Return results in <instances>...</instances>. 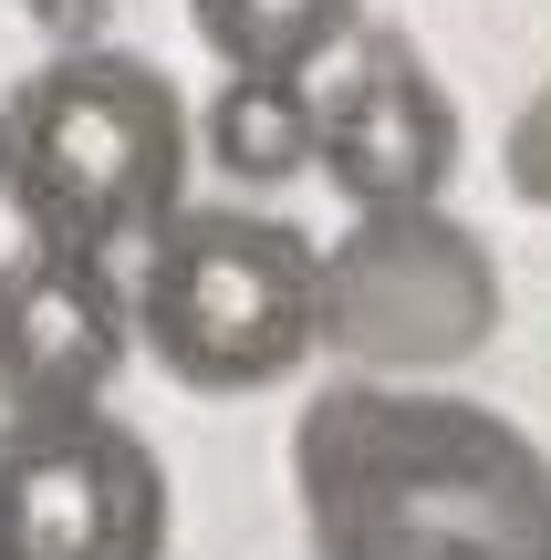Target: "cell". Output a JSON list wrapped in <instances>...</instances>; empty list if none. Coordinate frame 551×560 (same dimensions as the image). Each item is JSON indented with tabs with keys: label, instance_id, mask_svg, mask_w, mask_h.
Returning a JSON list of instances; mask_svg holds the SVG:
<instances>
[{
	"label": "cell",
	"instance_id": "277c9868",
	"mask_svg": "<svg viewBox=\"0 0 551 560\" xmlns=\"http://www.w3.org/2000/svg\"><path fill=\"white\" fill-rule=\"evenodd\" d=\"M500 332V270L479 229H458L437 198L354 208V229L323 249V342L365 374H437L469 363Z\"/></svg>",
	"mask_w": 551,
	"mask_h": 560
},
{
	"label": "cell",
	"instance_id": "52a82bcc",
	"mask_svg": "<svg viewBox=\"0 0 551 560\" xmlns=\"http://www.w3.org/2000/svg\"><path fill=\"white\" fill-rule=\"evenodd\" d=\"M125 374V301L104 270L53 249L0 260V416H73L104 405Z\"/></svg>",
	"mask_w": 551,
	"mask_h": 560
},
{
	"label": "cell",
	"instance_id": "5b68a950",
	"mask_svg": "<svg viewBox=\"0 0 551 560\" xmlns=\"http://www.w3.org/2000/svg\"><path fill=\"white\" fill-rule=\"evenodd\" d=\"M0 560H167V467L104 405L0 416Z\"/></svg>",
	"mask_w": 551,
	"mask_h": 560
},
{
	"label": "cell",
	"instance_id": "8fae6325",
	"mask_svg": "<svg viewBox=\"0 0 551 560\" xmlns=\"http://www.w3.org/2000/svg\"><path fill=\"white\" fill-rule=\"evenodd\" d=\"M21 11H32V32H53V42H104L115 0H21Z\"/></svg>",
	"mask_w": 551,
	"mask_h": 560
},
{
	"label": "cell",
	"instance_id": "6da1fadb",
	"mask_svg": "<svg viewBox=\"0 0 551 560\" xmlns=\"http://www.w3.org/2000/svg\"><path fill=\"white\" fill-rule=\"evenodd\" d=\"M312 560H551V457L469 395L354 374L291 425Z\"/></svg>",
	"mask_w": 551,
	"mask_h": 560
},
{
	"label": "cell",
	"instance_id": "7a4b0ae2",
	"mask_svg": "<svg viewBox=\"0 0 551 560\" xmlns=\"http://www.w3.org/2000/svg\"><path fill=\"white\" fill-rule=\"evenodd\" d=\"M187 94L115 42H62L0 94V208L73 270H136V249L187 208Z\"/></svg>",
	"mask_w": 551,
	"mask_h": 560
},
{
	"label": "cell",
	"instance_id": "8992f818",
	"mask_svg": "<svg viewBox=\"0 0 551 560\" xmlns=\"http://www.w3.org/2000/svg\"><path fill=\"white\" fill-rule=\"evenodd\" d=\"M312 166L354 208H406L458 177V104L406 32L354 21L312 62Z\"/></svg>",
	"mask_w": 551,
	"mask_h": 560
},
{
	"label": "cell",
	"instance_id": "30bf717a",
	"mask_svg": "<svg viewBox=\"0 0 551 560\" xmlns=\"http://www.w3.org/2000/svg\"><path fill=\"white\" fill-rule=\"evenodd\" d=\"M500 166H510V187H520L531 208H551V83L520 104V125H510V145H500Z\"/></svg>",
	"mask_w": 551,
	"mask_h": 560
},
{
	"label": "cell",
	"instance_id": "ba28073f",
	"mask_svg": "<svg viewBox=\"0 0 551 560\" xmlns=\"http://www.w3.org/2000/svg\"><path fill=\"white\" fill-rule=\"evenodd\" d=\"M198 145L229 187H282L312 166V73H219L198 104Z\"/></svg>",
	"mask_w": 551,
	"mask_h": 560
},
{
	"label": "cell",
	"instance_id": "3957f363",
	"mask_svg": "<svg viewBox=\"0 0 551 560\" xmlns=\"http://www.w3.org/2000/svg\"><path fill=\"white\" fill-rule=\"evenodd\" d=\"M136 342L187 395H271L323 353V249L261 208H177L136 249Z\"/></svg>",
	"mask_w": 551,
	"mask_h": 560
},
{
	"label": "cell",
	"instance_id": "9c48e42d",
	"mask_svg": "<svg viewBox=\"0 0 551 560\" xmlns=\"http://www.w3.org/2000/svg\"><path fill=\"white\" fill-rule=\"evenodd\" d=\"M219 73H312L365 21V0H187Z\"/></svg>",
	"mask_w": 551,
	"mask_h": 560
}]
</instances>
